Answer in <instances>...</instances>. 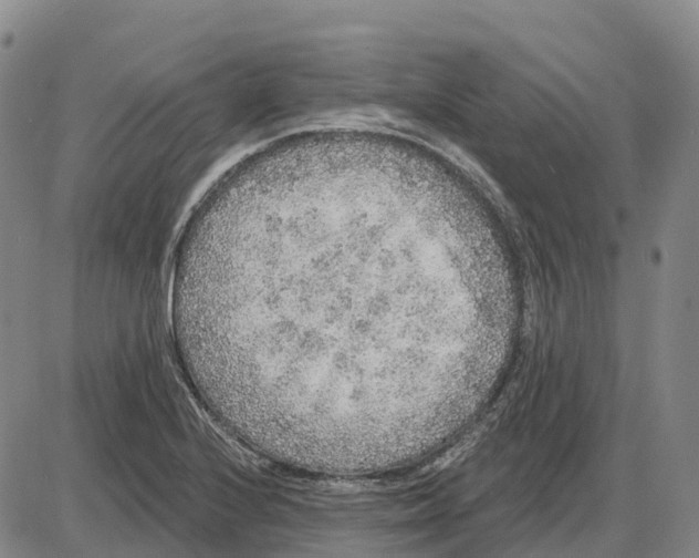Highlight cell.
<instances>
[{"instance_id":"6da1fadb","label":"cell","mask_w":699,"mask_h":558,"mask_svg":"<svg viewBox=\"0 0 699 558\" xmlns=\"http://www.w3.org/2000/svg\"><path fill=\"white\" fill-rule=\"evenodd\" d=\"M410 217L336 186L260 190L201 217L177 281L204 370L268 405L390 394L404 375Z\"/></svg>"}]
</instances>
